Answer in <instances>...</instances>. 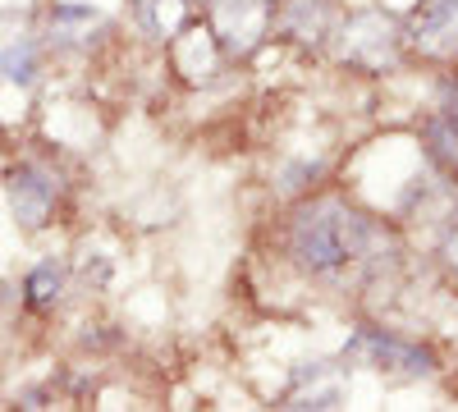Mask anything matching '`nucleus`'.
Listing matches in <instances>:
<instances>
[{"instance_id": "f3484780", "label": "nucleus", "mask_w": 458, "mask_h": 412, "mask_svg": "<svg viewBox=\"0 0 458 412\" xmlns=\"http://www.w3.org/2000/svg\"><path fill=\"white\" fill-rule=\"evenodd\" d=\"M28 5H32V0H0V23L23 19V14H28Z\"/></svg>"}, {"instance_id": "0eeeda50", "label": "nucleus", "mask_w": 458, "mask_h": 412, "mask_svg": "<svg viewBox=\"0 0 458 412\" xmlns=\"http://www.w3.org/2000/svg\"><path fill=\"white\" fill-rule=\"evenodd\" d=\"M349 399V376L330 362H302L280 408H339Z\"/></svg>"}, {"instance_id": "6ab92c4d", "label": "nucleus", "mask_w": 458, "mask_h": 412, "mask_svg": "<svg viewBox=\"0 0 458 412\" xmlns=\"http://www.w3.org/2000/svg\"><path fill=\"white\" fill-rule=\"evenodd\" d=\"M0 298H5V284H0Z\"/></svg>"}, {"instance_id": "f257e3e1", "label": "nucleus", "mask_w": 458, "mask_h": 412, "mask_svg": "<svg viewBox=\"0 0 458 412\" xmlns=\"http://www.w3.org/2000/svg\"><path fill=\"white\" fill-rule=\"evenodd\" d=\"M289 256L302 275L330 284L376 280L394 266V239L339 198L302 206L289 224Z\"/></svg>"}, {"instance_id": "423d86ee", "label": "nucleus", "mask_w": 458, "mask_h": 412, "mask_svg": "<svg viewBox=\"0 0 458 412\" xmlns=\"http://www.w3.org/2000/svg\"><path fill=\"white\" fill-rule=\"evenodd\" d=\"M403 37L422 55H436V60L458 55V0H422Z\"/></svg>"}, {"instance_id": "ddd939ff", "label": "nucleus", "mask_w": 458, "mask_h": 412, "mask_svg": "<svg viewBox=\"0 0 458 412\" xmlns=\"http://www.w3.org/2000/svg\"><path fill=\"white\" fill-rule=\"evenodd\" d=\"M142 19L157 37H174L188 19V0H142Z\"/></svg>"}, {"instance_id": "4468645a", "label": "nucleus", "mask_w": 458, "mask_h": 412, "mask_svg": "<svg viewBox=\"0 0 458 412\" xmlns=\"http://www.w3.org/2000/svg\"><path fill=\"white\" fill-rule=\"evenodd\" d=\"M321 174V161H293V165H284L280 170V189L284 193H293V189H302L308 179H317Z\"/></svg>"}, {"instance_id": "9b49d317", "label": "nucleus", "mask_w": 458, "mask_h": 412, "mask_svg": "<svg viewBox=\"0 0 458 412\" xmlns=\"http://www.w3.org/2000/svg\"><path fill=\"white\" fill-rule=\"evenodd\" d=\"M64 298V266L60 261H37L23 280V303L32 312H55Z\"/></svg>"}, {"instance_id": "1a4fd4ad", "label": "nucleus", "mask_w": 458, "mask_h": 412, "mask_svg": "<svg viewBox=\"0 0 458 412\" xmlns=\"http://www.w3.org/2000/svg\"><path fill=\"white\" fill-rule=\"evenodd\" d=\"M330 28H335V14H330L326 0H293L284 10V32L298 37V42H308V46L326 42Z\"/></svg>"}, {"instance_id": "9d476101", "label": "nucleus", "mask_w": 458, "mask_h": 412, "mask_svg": "<svg viewBox=\"0 0 458 412\" xmlns=\"http://www.w3.org/2000/svg\"><path fill=\"white\" fill-rule=\"evenodd\" d=\"M427 147H431V156L436 161H449V165H458V97L449 92L431 115H427Z\"/></svg>"}, {"instance_id": "6e6552de", "label": "nucleus", "mask_w": 458, "mask_h": 412, "mask_svg": "<svg viewBox=\"0 0 458 412\" xmlns=\"http://www.w3.org/2000/svg\"><path fill=\"white\" fill-rule=\"evenodd\" d=\"M106 28V19L88 5H55L51 10V42L55 46H92L97 42V32Z\"/></svg>"}, {"instance_id": "f03ea898", "label": "nucleus", "mask_w": 458, "mask_h": 412, "mask_svg": "<svg viewBox=\"0 0 458 412\" xmlns=\"http://www.w3.org/2000/svg\"><path fill=\"white\" fill-rule=\"evenodd\" d=\"M344 357L380 371V376H399V381H422V376L436 371V357L427 349H417L408 340H394V334L376 330V325H358L353 340L344 344Z\"/></svg>"}, {"instance_id": "a211bd4d", "label": "nucleus", "mask_w": 458, "mask_h": 412, "mask_svg": "<svg viewBox=\"0 0 458 412\" xmlns=\"http://www.w3.org/2000/svg\"><path fill=\"white\" fill-rule=\"evenodd\" d=\"M19 403L23 408H47V390H28V394H19Z\"/></svg>"}, {"instance_id": "dca6fc26", "label": "nucleus", "mask_w": 458, "mask_h": 412, "mask_svg": "<svg viewBox=\"0 0 458 412\" xmlns=\"http://www.w3.org/2000/svg\"><path fill=\"white\" fill-rule=\"evenodd\" d=\"M440 256H445V266L458 275V211L449 215V224H445V234H440Z\"/></svg>"}, {"instance_id": "2eb2a0df", "label": "nucleus", "mask_w": 458, "mask_h": 412, "mask_svg": "<svg viewBox=\"0 0 458 412\" xmlns=\"http://www.w3.org/2000/svg\"><path fill=\"white\" fill-rule=\"evenodd\" d=\"M79 275H83V284H97V289H101V284L110 280V261H106L101 252H88L83 266H79Z\"/></svg>"}, {"instance_id": "20e7f679", "label": "nucleus", "mask_w": 458, "mask_h": 412, "mask_svg": "<svg viewBox=\"0 0 458 412\" xmlns=\"http://www.w3.org/2000/svg\"><path fill=\"white\" fill-rule=\"evenodd\" d=\"M211 28L225 55H252L271 28V5L266 0H211Z\"/></svg>"}, {"instance_id": "f8f14e48", "label": "nucleus", "mask_w": 458, "mask_h": 412, "mask_svg": "<svg viewBox=\"0 0 458 412\" xmlns=\"http://www.w3.org/2000/svg\"><path fill=\"white\" fill-rule=\"evenodd\" d=\"M37 69H42V51H37L32 37H10V42L0 46V79L5 83L28 88L37 79Z\"/></svg>"}, {"instance_id": "7ed1b4c3", "label": "nucleus", "mask_w": 458, "mask_h": 412, "mask_svg": "<svg viewBox=\"0 0 458 412\" xmlns=\"http://www.w3.org/2000/svg\"><path fill=\"white\" fill-rule=\"evenodd\" d=\"M399 46H403V28L380 14V10H367V14H353L344 23V42H339V55L358 64V69H394L399 64Z\"/></svg>"}, {"instance_id": "39448f33", "label": "nucleus", "mask_w": 458, "mask_h": 412, "mask_svg": "<svg viewBox=\"0 0 458 412\" xmlns=\"http://www.w3.org/2000/svg\"><path fill=\"white\" fill-rule=\"evenodd\" d=\"M5 193H10V211H14V220L23 224V230H42L51 206H55V179L42 165L23 161L5 174Z\"/></svg>"}]
</instances>
